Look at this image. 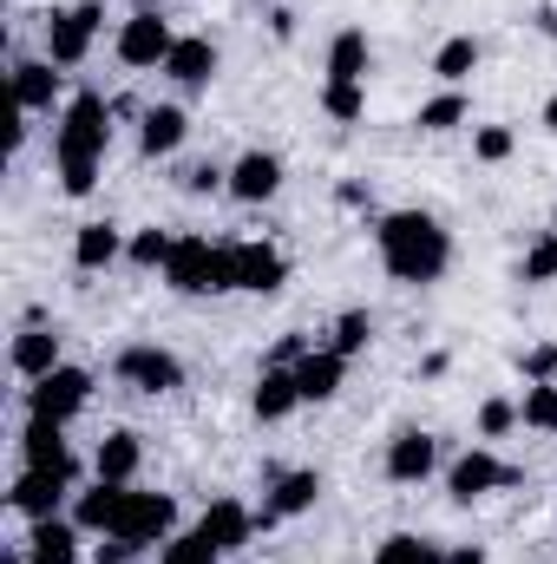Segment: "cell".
Wrapping results in <instances>:
<instances>
[{"label":"cell","mask_w":557,"mask_h":564,"mask_svg":"<svg viewBox=\"0 0 557 564\" xmlns=\"http://www.w3.org/2000/svg\"><path fill=\"white\" fill-rule=\"evenodd\" d=\"M256 7H282V0H256Z\"/></svg>","instance_id":"obj_48"},{"label":"cell","mask_w":557,"mask_h":564,"mask_svg":"<svg viewBox=\"0 0 557 564\" xmlns=\"http://www.w3.org/2000/svg\"><path fill=\"white\" fill-rule=\"evenodd\" d=\"M177 532V499L171 492H125V512H119V525H112V539H125V545H164Z\"/></svg>","instance_id":"obj_8"},{"label":"cell","mask_w":557,"mask_h":564,"mask_svg":"<svg viewBox=\"0 0 557 564\" xmlns=\"http://www.w3.org/2000/svg\"><path fill=\"white\" fill-rule=\"evenodd\" d=\"M446 564H485L479 545H446Z\"/></svg>","instance_id":"obj_45"},{"label":"cell","mask_w":557,"mask_h":564,"mask_svg":"<svg viewBox=\"0 0 557 564\" xmlns=\"http://www.w3.org/2000/svg\"><path fill=\"white\" fill-rule=\"evenodd\" d=\"M518 282H557V230H545V237L525 250V263H518Z\"/></svg>","instance_id":"obj_36"},{"label":"cell","mask_w":557,"mask_h":564,"mask_svg":"<svg viewBox=\"0 0 557 564\" xmlns=\"http://www.w3.org/2000/svg\"><path fill=\"white\" fill-rule=\"evenodd\" d=\"M512 426H518V401H499V394H492V401L479 408V440H505Z\"/></svg>","instance_id":"obj_38"},{"label":"cell","mask_w":557,"mask_h":564,"mask_svg":"<svg viewBox=\"0 0 557 564\" xmlns=\"http://www.w3.org/2000/svg\"><path fill=\"white\" fill-rule=\"evenodd\" d=\"M171 46H177V33H171V20L157 13V7H139L125 26H119V40H112V53H119V66H132V73H164V59H171Z\"/></svg>","instance_id":"obj_6"},{"label":"cell","mask_w":557,"mask_h":564,"mask_svg":"<svg viewBox=\"0 0 557 564\" xmlns=\"http://www.w3.org/2000/svg\"><path fill=\"white\" fill-rule=\"evenodd\" d=\"M184 191H190V197H210V191H230V171H223V164H190V171H184Z\"/></svg>","instance_id":"obj_40"},{"label":"cell","mask_w":557,"mask_h":564,"mask_svg":"<svg viewBox=\"0 0 557 564\" xmlns=\"http://www.w3.org/2000/svg\"><path fill=\"white\" fill-rule=\"evenodd\" d=\"M288 282V257L276 243H230V289L243 295H276Z\"/></svg>","instance_id":"obj_11"},{"label":"cell","mask_w":557,"mask_h":564,"mask_svg":"<svg viewBox=\"0 0 557 564\" xmlns=\"http://www.w3.org/2000/svg\"><path fill=\"white\" fill-rule=\"evenodd\" d=\"M20 459H26L33 473H66V479L79 486V459H73L66 426H59V421H26V426H20Z\"/></svg>","instance_id":"obj_13"},{"label":"cell","mask_w":557,"mask_h":564,"mask_svg":"<svg viewBox=\"0 0 557 564\" xmlns=\"http://www.w3.org/2000/svg\"><path fill=\"white\" fill-rule=\"evenodd\" d=\"M112 375H119L125 388H139V394H177V388H184V361H177L171 348H157V341H132V348H119Z\"/></svg>","instance_id":"obj_7"},{"label":"cell","mask_w":557,"mask_h":564,"mask_svg":"<svg viewBox=\"0 0 557 564\" xmlns=\"http://www.w3.org/2000/svg\"><path fill=\"white\" fill-rule=\"evenodd\" d=\"M321 112H328L335 126L368 119V79H328V86H321Z\"/></svg>","instance_id":"obj_30"},{"label":"cell","mask_w":557,"mask_h":564,"mask_svg":"<svg viewBox=\"0 0 557 564\" xmlns=\"http://www.w3.org/2000/svg\"><path fill=\"white\" fill-rule=\"evenodd\" d=\"M374 250H381V270L407 289H426V282L446 276L452 263V237L433 210H387L374 224Z\"/></svg>","instance_id":"obj_1"},{"label":"cell","mask_w":557,"mask_h":564,"mask_svg":"<svg viewBox=\"0 0 557 564\" xmlns=\"http://www.w3.org/2000/svg\"><path fill=\"white\" fill-rule=\"evenodd\" d=\"M53 99H59L53 59H20V66H13V106L33 119V112H53Z\"/></svg>","instance_id":"obj_24"},{"label":"cell","mask_w":557,"mask_h":564,"mask_svg":"<svg viewBox=\"0 0 557 564\" xmlns=\"http://www.w3.org/2000/svg\"><path fill=\"white\" fill-rule=\"evenodd\" d=\"M499 486H518V473H512L492 446H466V453L446 466V492H452L459 506H472V499H485V492H499Z\"/></svg>","instance_id":"obj_9"},{"label":"cell","mask_w":557,"mask_h":564,"mask_svg":"<svg viewBox=\"0 0 557 564\" xmlns=\"http://www.w3.org/2000/svg\"><path fill=\"white\" fill-rule=\"evenodd\" d=\"M86 401H92V375L86 368H53V375H40V381H26V421H79L86 414Z\"/></svg>","instance_id":"obj_4"},{"label":"cell","mask_w":557,"mask_h":564,"mask_svg":"<svg viewBox=\"0 0 557 564\" xmlns=\"http://www.w3.org/2000/svg\"><path fill=\"white\" fill-rule=\"evenodd\" d=\"M518 426L557 433V381H525V401H518Z\"/></svg>","instance_id":"obj_33"},{"label":"cell","mask_w":557,"mask_h":564,"mask_svg":"<svg viewBox=\"0 0 557 564\" xmlns=\"http://www.w3.org/2000/svg\"><path fill=\"white\" fill-rule=\"evenodd\" d=\"M295 381H302V401H335L341 394V381H348V355H335V348H308L302 361H295Z\"/></svg>","instance_id":"obj_23"},{"label":"cell","mask_w":557,"mask_h":564,"mask_svg":"<svg viewBox=\"0 0 557 564\" xmlns=\"http://www.w3.org/2000/svg\"><path fill=\"white\" fill-rule=\"evenodd\" d=\"M368 33L361 26H341L335 40H328V79H368Z\"/></svg>","instance_id":"obj_27"},{"label":"cell","mask_w":557,"mask_h":564,"mask_svg":"<svg viewBox=\"0 0 557 564\" xmlns=\"http://www.w3.org/2000/svg\"><path fill=\"white\" fill-rule=\"evenodd\" d=\"M171 250H177V237L151 224V230H132V243H125V263H132V270H157V276H164Z\"/></svg>","instance_id":"obj_32"},{"label":"cell","mask_w":557,"mask_h":564,"mask_svg":"<svg viewBox=\"0 0 557 564\" xmlns=\"http://www.w3.org/2000/svg\"><path fill=\"white\" fill-rule=\"evenodd\" d=\"M66 492H73V479H66V473H33V466H20V479H13V492H7V506L33 525V519H59Z\"/></svg>","instance_id":"obj_14"},{"label":"cell","mask_w":557,"mask_h":564,"mask_svg":"<svg viewBox=\"0 0 557 564\" xmlns=\"http://www.w3.org/2000/svg\"><path fill=\"white\" fill-rule=\"evenodd\" d=\"M466 119H472V106H466V93H459V86L433 93V99H426V106L414 112L419 132H452V126H466Z\"/></svg>","instance_id":"obj_31"},{"label":"cell","mask_w":557,"mask_h":564,"mask_svg":"<svg viewBox=\"0 0 557 564\" xmlns=\"http://www.w3.org/2000/svg\"><path fill=\"white\" fill-rule=\"evenodd\" d=\"M538 119H545V132H551V139H557V93H551V99H545V112H538Z\"/></svg>","instance_id":"obj_46"},{"label":"cell","mask_w":557,"mask_h":564,"mask_svg":"<svg viewBox=\"0 0 557 564\" xmlns=\"http://www.w3.org/2000/svg\"><path fill=\"white\" fill-rule=\"evenodd\" d=\"M125 492H132V486L92 479V486H86V492L73 499V512H66V519H73L79 532H99V539H112V525H119V512H125Z\"/></svg>","instance_id":"obj_19"},{"label":"cell","mask_w":557,"mask_h":564,"mask_svg":"<svg viewBox=\"0 0 557 564\" xmlns=\"http://www.w3.org/2000/svg\"><path fill=\"white\" fill-rule=\"evenodd\" d=\"M26 564H79V525L59 519H33L26 525Z\"/></svg>","instance_id":"obj_21"},{"label":"cell","mask_w":557,"mask_h":564,"mask_svg":"<svg viewBox=\"0 0 557 564\" xmlns=\"http://www.w3.org/2000/svg\"><path fill=\"white\" fill-rule=\"evenodd\" d=\"M551 525H557V512H551Z\"/></svg>","instance_id":"obj_50"},{"label":"cell","mask_w":557,"mask_h":564,"mask_svg":"<svg viewBox=\"0 0 557 564\" xmlns=\"http://www.w3.org/2000/svg\"><path fill=\"white\" fill-rule=\"evenodd\" d=\"M184 139H190L184 106H151V112L139 119V151H144V158H171Z\"/></svg>","instance_id":"obj_25"},{"label":"cell","mask_w":557,"mask_h":564,"mask_svg":"<svg viewBox=\"0 0 557 564\" xmlns=\"http://www.w3.org/2000/svg\"><path fill=\"white\" fill-rule=\"evenodd\" d=\"M472 73H479V40H472V33H452V40L433 53V79H439V86H466Z\"/></svg>","instance_id":"obj_28"},{"label":"cell","mask_w":557,"mask_h":564,"mask_svg":"<svg viewBox=\"0 0 557 564\" xmlns=\"http://www.w3.org/2000/svg\"><path fill=\"white\" fill-rule=\"evenodd\" d=\"M144 466V440L132 426H112L106 440H99V453H92V479H112V486H132Z\"/></svg>","instance_id":"obj_20"},{"label":"cell","mask_w":557,"mask_h":564,"mask_svg":"<svg viewBox=\"0 0 557 564\" xmlns=\"http://www.w3.org/2000/svg\"><path fill=\"white\" fill-rule=\"evenodd\" d=\"M551 230H557V210H551Z\"/></svg>","instance_id":"obj_49"},{"label":"cell","mask_w":557,"mask_h":564,"mask_svg":"<svg viewBox=\"0 0 557 564\" xmlns=\"http://www.w3.org/2000/svg\"><path fill=\"white\" fill-rule=\"evenodd\" d=\"M59 191H66V197H92V191H99V164H92V158L59 164Z\"/></svg>","instance_id":"obj_39"},{"label":"cell","mask_w":557,"mask_h":564,"mask_svg":"<svg viewBox=\"0 0 557 564\" xmlns=\"http://www.w3.org/2000/svg\"><path fill=\"white\" fill-rule=\"evenodd\" d=\"M282 191V158L276 151H243L237 164H230V197L237 204H270Z\"/></svg>","instance_id":"obj_17"},{"label":"cell","mask_w":557,"mask_h":564,"mask_svg":"<svg viewBox=\"0 0 557 564\" xmlns=\"http://www.w3.org/2000/svg\"><path fill=\"white\" fill-rule=\"evenodd\" d=\"M106 144H112V106L99 93H79L66 112H59V132H53V158L73 164V158H92L106 164Z\"/></svg>","instance_id":"obj_3"},{"label":"cell","mask_w":557,"mask_h":564,"mask_svg":"<svg viewBox=\"0 0 557 564\" xmlns=\"http://www.w3.org/2000/svg\"><path fill=\"white\" fill-rule=\"evenodd\" d=\"M518 368H525V381H557V341H538Z\"/></svg>","instance_id":"obj_41"},{"label":"cell","mask_w":557,"mask_h":564,"mask_svg":"<svg viewBox=\"0 0 557 564\" xmlns=\"http://www.w3.org/2000/svg\"><path fill=\"white\" fill-rule=\"evenodd\" d=\"M197 532L230 558V552H243V545L256 539V512H250L243 499H210V506H204V519H197Z\"/></svg>","instance_id":"obj_16"},{"label":"cell","mask_w":557,"mask_h":564,"mask_svg":"<svg viewBox=\"0 0 557 564\" xmlns=\"http://www.w3.org/2000/svg\"><path fill=\"white\" fill-rule=\"evenodd\" d=\"M125 243H132V237H125L119 224L92 217V224H79V230H73V263H79L86 276H99V270H112V263L125 257Z\"/></svg>","instance_id":"obj_18"},{"label":"cell","mask_w":557,"mask_h":564,"mask_svg":"<svg viewBox=\"0 0 557 564\" xmlns=\"http://www.w3.org/2000/svg\"><path fill=\"white\" fill-rule=\"evenodd\" d=\"M545 33H551V40H557V7H551V13H545Z\"/></svg>","instance_id":"obj_47"},{"label":"cell","mask_w":557,"mask_h":564,"mask_svg":"<svg viewBox=\"0 0 557 564\" xmlns=\"http://www.w3.org/2000/svg\"><path fill=\"white\" fill-rule=\"evenodd\" d=\"M7 361H13V375H20V381H40V375H53V368H59V335H53V328H20Z\"/></svg>","instance_id":"obj_26"},{"label":"cell","mask_w":557,"mask_h":564,"mask_svg":"<svg viewBox=\"0 0 557 564\" xmlns=\"http://www.w3.org/2000/svg\"><path fill=\"white\" fill-rule=\"evenodd\" d=\"M164 282L177 295H230V243H210V237H177Z\"/></svg>","instance_id":"obj_2"},{"label":"cell","mask_w":557,"mask_h":564,"mask_svg":"<svg viewBox=\"0 0 557 564\" xmlns=\"http://www.w3.org/2000/svg\"><path fill=\"white\" fill-rule=\"evenodd\" d=\"M99 26H106V7H99V0L53 7V13H46V59H53V66H79V59L92 53Z\"/></svg>","instance_id":"obj_5"},{"label":"cell","mask_w":557,"mask_h":564,"mask_svg":"<svg viewBox=\"0 0 557 564\" xmlns=\"http://www.w3.org/2000/svg\"><path fill=\"white\" fill-rule=\"evenodd\" d=\"M164 79L184 86V93H204V86L217 79V46H210V33H177V46H171V59H164Z\"/></svg>","instance_id":"obj_15"},{"label":"cell","mask_w":557,"mask_h":564,"mask_svg":"<svg viewBox=\"0 0 557 564\" xmlns=\"http://www.w3.org/2000/svg\"><path fill=\"white\" fill-rule=\"evenodd\" d=\"M315 499H321V473H315V466L276 473V479H270V499H263V512H256V532H270V525H282V519L315 512Z\"/></svg>","instance_id":"obj_10"},{"label":"cell","mask_w":557,"mask_h":564,"mask_svg":"<svg viewBox=\"0 0 557 564\" xmlns=\"http://www.w3.org/2000/svg\"><path fill=\"white\" fill-rule=\"evenodd\" d=\"M132 552H139V545H125V539H106V545H99V564H132Z\"/></svg>","instance_id":"obj_42"},{"label":"cell","mask_w":557,"mask_h":564,"mask_svg":"<svg viewBox=\"0 0 557 564\" xmlns=\"http://www.w3.org/2000/svg\"><path fill=\"white\" fill-rule=\"evenodd\" d=\"M335 197H341V204H348V210H368V204H374V197H368V191H361V184H341V191H335Z\"/></svg>","instance_id":"obj_44"},{"label":"cell","mask_w":557,"mask_h":564,"mask_svg":"<svg viewBox=\"0 0 557 564\" xmlns=\"http://www.w3.org/2000/svg\"><path fill=\"white\" fill-rule=\"evenodd\" d=\"M368 341H374V315H368V308H348V315L335 322V341H328V348L354 361V355H368Z\"/></svg>","instance_id":"obj_34"},{"label":"cell","mask_w":557,"mask_h":564,"mask_svg":"<svg viewBox=\"0 0 557 564\" xmlns=\"http://www.w3.org/2000/svg\"><path fill=\"white\" fill-rule=\"evenodd\" d=\"M381 466H387V479H394V486H419V479H433V466H439V440H433V433H419V426H401V433L387 440Z\"/></svg>","instance_id":"obj_12"},{"label":"cell","mask_w":557,"mask_h":564,"mask_svg":"<svg viewBox=\"0 0 557 564\" xmlns=\"http://www.w3.org/2000/svg\"><path fill=\"white\" fill-rule=\"evenodd\" d=\"M223 552L204 539V532H184V539H164V552H157V564H217Z\"/></svg>","instance_id":"obj_35"},{"label":"cell","mask_w":557,"mask_h":564,"mask_svg":"<svg viewBox=\"0 0 557 564\" xmlns=\"http://www.w3.org/2000/svg\"><path fill=\"white\" fill-rule=\"evenodd\" d=\"M270 33H276V40H295V13H288V7H270Z\"/></svg>","instance_id":"obj_43"},{"label":"cell","mask_w":557,"mask_h":564,"mask_svg":"<svg viewBox=\"0 0 557 564\" xmlns=\"http://www.w3.org/2000/svg\"><path fill=\"white\" fill-rule=\"evenodd\" d=\"M512 126H479V132H472V158H479V164H505V158H512Z\"/></svg>","instance_id":"obj_37"},{"label":"cell","mask_w":557,"mask_h":564,"mask_svg":"<svg viewBox=\"0 0 557 564\" xmlns=\"http://www.w3.org/2000/svg\"><path fill=\"white\" fill-rule=\"evenodd\" d=\"M250 408H256V421H263V426H276V421H288L295 408H308V401H302V381H295V368H263V375H256V394H250Z\"/></svg>","instance_id":"obj_22"},{"label":"cell","mask_w":557,"mask_h":564,"mask_svg":"<svg viewBox=\"0 0 557 564\" xmlns=\"http://www.w3.org/2000/svg\"><path fill=\"white\" fill-rule=\"evenodd\" d=\"M374 564H446V545L439 539H419V532H387L374 545Z\"/></svg>","instance_id":"obj_29"}]
</instances>
